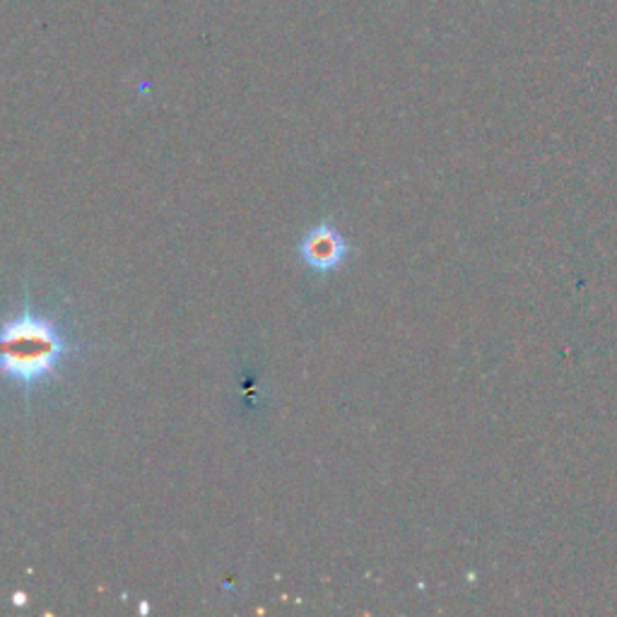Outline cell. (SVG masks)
I'll return each mask as SVG.
<instances>
[{"label":"cell","mask_w":617,"mask_h":617,"mask_svg":"<svg viewBox=\"0 0 617 617\" xmlns=\"http://www.w3.org/2000/svg\"><path fill=\"white\" fill-rule=\"evenodd\" d=\"M299 254L311 270H317V273H331V270L340 268L345 256H348V242H345L343 234L333 230V227L319 224L317 230H311L305 240H301Z\"/></svg>","instance_id":"obj_2"},{"label":"cell","mask_w":617,"mask_h":617,"mask_svg":"<svg viewBox=\"0 0 617 617\" xmlns=\"http://www.w3.org/2000/svg\"><path fill=\"white\" fill-rule=\"evenodd\" d=\"M73 355L75 343L68 331L29 301H25V309L0 321V378L27 394L59 378Z\"/></svg>","instance_id":"obj_1"}]
</instances>
